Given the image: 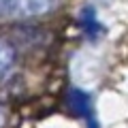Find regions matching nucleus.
Masks as SVG:
<instances>
[{"mask_svg":"<svg viewBox=\"0 0 128 128\" xmlns=\"http://www.w3.org/2000/svg\"><path fill=\"white\" fill-rule=\"evenodd\" d=\"M15 66V51L11 49L6 43H0V79L13 70Z\"/></svg>","mask_w":128,"mask_h":128,"instance_id":"nucleus-2","label":"nucleus"},{"mask_svg":"<svg viewBox=\"0 0 128 128\" xmlns=\"http://www.w3.org/2000/svg\"><path fill=\"white\" fill-rule=\"evenodd\" d=\"M60 4V0H0V17L26 19L47 15Z\"/></svg>","mask_w":128,"mask_h":128,"instance_id":"nucleus-1","label":"nucleus"}]
</instances>
